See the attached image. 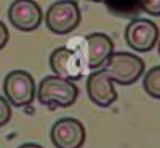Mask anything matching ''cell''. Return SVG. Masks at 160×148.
<instances>
[{
    "label": "cell",
    "instance_id": "1",
    "mask_svg": "<svg viewBox=\"0 0 160 148\" xmlns=\"http://www.w3.org/2000/svg\"><path fill=\"white\" fill-rule=\"evenodd\" d=\"M78 97V88L71 80L58 75H48L40 81L37 88L38 102L48 109H66L75 104Z\"/></svg>",
    "mask_w": 160,
    "mask_h": 148
},
{
    "label": "cell",
    "instance_id": "2",
    "mask_svg": "<svg viewBox=\"0 0 160 148\" xmlns=\"http://www.w3.org/2000/svg\"><path fill=\"white\" fill-rule=\"evenodd\" d=\"M104 72L108 73L114 83L122 86H130L136 83L144 75V61L135 53L128 51H114L104 62Z\"/></svg>",
    "mask_w": 160,
    "mask_h": 148
},
{
    "label": "cell",
    "instance_id": "3",
    "mask_svg": "<svg viewBox=\"0 0 160 148\" xmlns=\"http://www.w3.org/2000/svg\"><path fill=\"white\" fill-rule=\"evenodd\" d=\"M82 21V11L75 0H58L45 13V24L50 32L68 35L74 32Z\"/></svg>",
    "mask_w": 160,
    "mask_h": 148
},
{
    "label": "cell",
    "instance_id": "4",
    "mask_svg": "<svg viewBox=\"0 0 160 148\" xmlns=\"http://www.w3.org/2000/svg\"><path fill=\"white\" fill-rule=\"evenodd\" d=\"M5 99L13 107H28L35 99V81L34 76L26 70H11L3 80Z\"/></svg>",
    "mask_w": 160,
    "mask_h": 148
},
{
    "label": "cell",
    "instance_id": "5",
    "mask_svg": "<svg viewBox=\"0 0 160 148\" xmlns=\"http://www.w3.org/2000/svg\"><path fill=\"white\" fill-rule=\"evenodd\" d=\"M160 38V30L157 24L151 19H133L125 27V40L127 45L138 53H149L155 48Z\"/></svg>",
    "mask_w": 160,
    "mask_h": 148
},
{
    "label": "cell",
    "instance_id": "6",
    "mask_svg": "<svg viewBox=\"0 0 160 148\" xmlns=\"http://www.w3.org/2000/svg\"><path fill=\"white\" fill-rule=\"evenodd\" d=\"M51 143L56 148H82L87 140V131L77 118H61L50 131Z\"/></svg>",
    "mask_w": 160,
    "mask_h": 148
},
{
    "label": "cell",
    "instance_id": "7",
    "mask_svg": "<svg viewBox=\"0 0 160 148\" xmlns=\"http://www.w3.org/2000/svg\"><path fill=\"white\" fill-rule=\"evenodd\" d=\"M8 21L21 32H32L43 22V11L35 0H15L8 8Z\"/></svg>",
    "mask_w": 160,
    "mask_h": 148
},
{
    "label": "cell",
    "instance_id": "8",
    "mask_svg": "<svg viewBox=\"0 0 160 148\" xmlns=\"http://www.w3.org/2000/svg\"><path fill=\"white\" fill-rule=\"evenodd\" d=\"M87 94L93 104L98 107H111L117 100V91L112 78L104 72V69L93 70L87 78Z\"/></svg>",
    "mask_w": 160,
    "mask_h": 148
},
{
    "label": "cell",
    "instance_id": "9",
    "mask_svg": "<svg viewBox=\"0 0 160 148\" xmlns=\"http://www.w3.org/2000/svg\"><path fill=\"white\" fill-rule=\"evenodd\" d=\"M112 53L114 42L109 35L102 32H95L85 37V61L88 69H101Z\"/></svg>",
    "mask_w": 160,
    "mask_h": 148
},
{
    "label": "cell",
    "instance_id": "10",
    "mask_svg": "<svg viewBox=\"0 0 160 148\" xmlns=\"http://www.w3.org/2000/svg\"><path fill=\"white\" fill-rule=\"evenodd\" d=\"M50 67L55 75L75 81L82 78V67L77 53L69 49L68 46H59L51 51L50 54Z\"/></svg>",
    "mask_w": 160,
    "mask_h": 148
},
{
    "label": "cell",
    "instance_id": "11",
    "mask_svg": "<svg viewBox=\"0 0 160 148\" xmlns=\"http://www.w3.org/2000/svg\"><path fill=\"white\" fill-rule=\"evenodd\" d=\"M144 91L152 99H160V65H155L144 73Z\"/></svg>",
    "mask_w": 160,
    "mask_h": 148
},
{
    "label": "cell",
    "instance_id": "12",
    "mask_svg": "<svg viewBox=\"0 0 160 148\" xmlns=\"http://www.w3.org/2000/svg\"><path fill=\"white\" fill-rule=\"evenodd\" d=\"M139 8L151 16H160V0H138Z\"/></svg>",
    "mask_w": 160,
    "mask_h": 148
},
{
    "label": "cell",
    "instance_id": "13",
    "mask_svg": "<svg viewBox=\"0 0 160 148\" xmlns=\"http://www.w3.org/2000/svg\"><path fill=\"white\" fill-rule=\"evenodd\" d=\"M10 119H11V105L3 96H0V127L5 126Z\"/></svg>",
    "mask_w": 160,
    "mask_h": 148
},
{
    "label": "cell",
    "instance_id": "14",
    "mask_svg": "<svg viewBox=\"0 0 160 148\" xmlns=\"http://www.w3.org/2000/svg\"><path fill=\"white\" fill-rule=\"evenodd\" d=\"M8 40H10V32H8V27H7V24L0 21V51H2L7 43H8Z\"/></svg>",
    "mask_w": 160,
    "mask_h": 148
},
{
    "label": "cell",
    "instance_id": "15",
    "mask_svg": "<svg viewBox=\"0 0 160 148\" xmlns=\"http://www.w3.org/2000/svg\"><path fill=\"white\" fill-rule=\"evenodd\" d=\"M18 148H43V146H42V145H38V143L28 142V143H22V145H19Z\"/></svg>",
    "mask_w": 160,
    "mask_h": 148
},
{
    "label": "cell",
    "instance_id": "16",
    "mask_svg": "<svg viewBox=\"0 0 160 148\" xmlns=\"http://www.w3.org/2000/svg\"><path fill=\"white\" fill-rule=\"evenodd\" d=\"M157 49H158V56H160V38H158V42H157Z\"/></svg>",
    "mask_w": 160,
    "mask_h": 148
}]
</instances>
